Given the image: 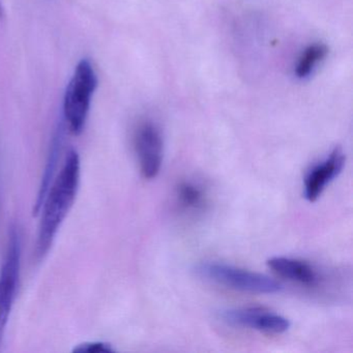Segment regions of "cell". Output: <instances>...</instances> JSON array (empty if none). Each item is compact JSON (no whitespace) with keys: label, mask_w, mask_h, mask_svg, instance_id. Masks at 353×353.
<instances>
[{"label":"cell","mask_w":353,"mask_h":353,"mask_svg":"<svg viewBox=\"0 0 353 353\" xmlns=\"http://www.w3.org/2000/svg\"><path fill=\"white\" fill-rule=\"evenodd\" d=\"M174 197L177 208L187 214L201 212L208 203L205 189L194 181H179L175 188Z\"/></svg>","instance_id":"cell-10"},{"label":"cell","mask_w":353,"mask_h":353,"mask_svg":"<svg viewBox=\"0 0 353 353\" xmlns=\"http://www.w3.org/2000/svg\"><path fill=\"white\" fill-rule=\"evenodd\" d=\"M67 131L68 129L63 121L59 123V125L55 128L52 139H51L50 148H49L48 157H47L42 181H41L38 195H37L36 202H34V210H32L34 216L40 214L45 198H46L47 193H48L49 189L52 185L53 177H54L59 158H61V152H63Z\"/></svg>","instance_id":"cell-9"},{"label":"cell","mask_w":353,"mask_h":353,"mask_svg":"<svg viewBox=\"0 0 353 353\" xmlns=\"http://www.w3.org/2000/svg\"><path fill=\"white\" fill-rule=\"evenodd\" d=\"M229 325L250 328L268 334H284L290 328V321L284 316L259 307L229 309L221 314Z\"/></svg>","instance_id":"cell-6"},{"label":"cell","mask_w":353,"mask_h":353,"mask_svg":"<svg viewBox=\"0 0 353 353\" xmlns=\"http://www.w3.org/2000/svg\"><path fill=\"white\" fill-rule=\"evenodd\" d=\"M195 272L200 278L243 292L272 294L282 290V285L266 274L228 264L203 262L196 266Z\"/></svg>","instance_id":"cell-3"},{"label":"cell","mask_w":353,"mask_h":353,"mask_svg":"<svg viewBox=\"0 0 353 353\" xmlns=\"http://www.w3.org/2000/svg\"><path fill=\"white\" fill-rule=\"evenodd\" d=\"M133 142L142 177L148 181L156 179L164 158V139L160 127L152 121H141L134 131Z\"/></svg>","instance_id":"cell-5"},{"label":"cell","mask_w":353,"mask_h":353,"mask_svg":"<svg viewBox=\"0 0 353 353\" xmlns=\"http://www.w3.org/2000/svg\"><path fill=\"white\" fill-rule=\"evenodd\" d=\"M0 17H3V8H1V3H0Z\"/></svg>","instance_id":"cell-13"},{"label":"cell","mask_w":353,"mask_h":353,"mask_svg":"<svg viewBox=\"0 0 353 353\" xmlns=\"http://www.w3.org/2000/svg\"><path fill=\"white\" fill-rule=\"evenodd\" d=\"M73 351L79 353H111L114 352V349L108 343L90 342L80 344Z\"/></svg>","instance_id":"cell-12"},{"label":"cell","mask_w":353,"mask_h":353,"mask_svg":"<svg viewBox=\"0 0 353 353\" xmlns=\"http://www.w3.org/2000/svg\"><path fill=\"white\" fill-rule=\"evenodd\" d=\"M77 150H70L63 169L51 185L41 212L40 226L36 243V258L44 259L52 247L55 236L77 197L81 172Z\"/></svg>","instance_id":"cell-1"},{"label":"cell","mask_w":353,"mask_h":353,"mask_svg":"<svg viewBox=\"0 0 353 353\" xmlns=\"http://www.w3.org/2000/svg\"><path fill=\"white\" fill-rule=\"evenodd\" d=\"M21 261V239L17 226L11 227L7 254L0 270V344L3 343L17 293Z\"/></svg>","instance_id":"cell-4"},{"label":"cell","mask_w":353,"mask_h":353,"mask_svg":"<svg viewBox=\"0 0 353 353\" xmlns=\"http://www.w3.org/2000/svg\"><path fill=\"white\" fill-rule=\"evenodd\" d=\"M328 54V47L323 43H314L301 53L295 67V75L299 79H305L313 73L315 68Z\"/></svg>","instance_id":"cell-11"},{"label":"cell","mask_w":353,"mask_h":353,"mask_svg":"<svg viewBox=\"0 0 353 353\" xmlns=\"http://www.w3.org/2000/svg\"><path fill=\"white\" fill-rule=\"evenodd\" d=\"M345 161L346 158L343 150L334 148L323 161L307 171L303 179V196L307 201H317L326 187L342 172Z\"/></svg>","instance_id":"cell-7"},{"label":"cell","mask_w":353,"mask_h":353,"mask_svg":"<svg viewBox=\"0 0 353 353\" xmlns=\"http://www.w3.org/2000/svg\"><path fill=\"white\" fill-rule=\"evenodd\" d=\"M268 266L282 278L305 287H315L321 282V276L312 264L289 257H272Z\"/></svg>","instance_id":"cell-8"},{"label":"cell","mask_w":353,"mask_h":353,"mask_svg":"<svg viewBox=\"0 0 353 353\" xmlns=\"http://www.w3.org/2000/svg\"><path fill=\"white\" fill-rule=\"evenodd\" d=\"M99 79L94 65L82 59L76 65L63 98V121L68 131L78 136L83 132Z\"/></svg>","instance_id":"cell-2"}]
</instances>
